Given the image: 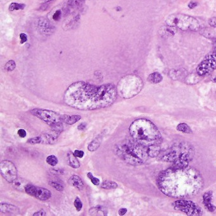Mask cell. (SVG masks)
I'll return each instance as SVG.
<instances>
[{"label": "cell", "instance_id": "obj_2", "mask_svg": "<svg viewBox=\"0 0 216 216\" xmlns=\"http://www.w3.org/2000/svg\"><path fill=\"white\" fill-rule=\"evenodd\" d=\"M157 185L168 197L183 198L198 194L203 186V178L193 167H171L162 171L157 179Z\"/></svg>", "mask_w": 216, "mask_h": 216}, {"label": "cell", "instance_id": "obj_7", "mask_svg": "<svg viewBox=\"0 0 216 216\" xmlns=\"http://www.w3.org/2000/svg\"><path fill=\"white\" fill-rule=\"evenodd\" d=\"M32 115L49 125L51 128L63 125L65 115H61L52 110L34 109L30 111Z\"/></svg>", "mask_w": 216, "mask_h": 216}, {"label": "cell", "instance_id": "obj_46", "mask_svg": "<svg viewBox=\"0 0 216 216\" xmlns=\"http://www.w3.org/2000/svg\"><path fill=\"white\" fill-rule=\"evenodd\" d=\"M176 1V0H173V1Z\"/></svg>", "mask_w": 216, "mask_h": 216}, {"label": "cell", "instance_id": "obj_24", "mask_svg": "<svg viewBox=\"0 0 216 216\" xmlns=\"http://www.w3.org/2000/svg\"><path fill=\"white\" fill-rule=\"evenodd\" d=\"M163 79L162 75L157 72H153L152 74L149 75L147 81L152 84H157L161 82Z\"/></svg>", "mask_w": 216, "mask_h": 216}, {"label": "cell", "instance_id": "obj_27", "mask_svg": "<svg viewBox=\"0 0 216 216\" xmlns=\"http://www.w3.org/2000/svg\"><path fill=\"white\" fill-rule=\"evenodd\" d=\"M177 130L183 133H187V134H191L193 132L191 129L189 127V125L185 123H181V124H178L177 126Z\"/></svg>", "mask_w": 216, "mask_h": 216}, {"label": "cell", "instance_id": "obj_18", "mask_svg": "<svg viewBox=\"0 0 216 216\" xmlns=\"http://www.w3.org/2000/svg\"><path fill=\"white\" fill-rule=\"evenodd\" d=\"M177 32V28L171 26H163L159 29V34L162 37H169L172 36Z\"/></svg>", "mask_w": 216, "mask_h": 216}, {"label": "cell", "instance_id": "obj_9", "mask_svg": "<svg viewBox=\"0 0 216 216\" xmlns=\"http://www.w3.org/2000/svg\"><path fill=\"white\" fill-rule=\"evenodd\" d=\"M0 173L7 182L11 183L17 178V169L14 163L10 160H5L0 163Z\"/></svg>", "mask_w": 216, "mask_h": 216}, {"label": "cell", "instance_id": "obj_28", "mask_svg": "<svg viewBox=\"0 0 216 216\" xmlns=\"http://www.w3.org/2000/svg\"><path fill=\"white\" fill-rule=\"evenodd\" d=\"M26 5L23 3H11L9 6V10L13 11L15 10H22L25 8Z\"/></svg>", "mask_w": 216, "mask_h": 216}, {"label": "cell", "instance_id": "obj_45", "mask_svg": "<svg viewBox=\"0 0 216 216\" xmlns=\"http://www.w3.org/2000/svg\"><path fill=\"white\" fill-rule=\"evenodd\" d=\"M212 81L214 82V83H216V77H214V79H212Z\"/></svg>", "mask_w": 216, "mask_h": 216}, {"label": "cell", "instance_id": "obj_4", "mask_svg": "<svg viewBox=\"0 0 216 216\" xmlns=\"http://www.w3.org/2000/svg\"><path fill=\"white\" fill-rule=\"evenodd\" d=\"M115 153L119 158L131 165H140L147 160V147L133 140H125L115 147Z\"/></svg>", "mask_w": 216, "mask_h": 216}, {"label": "cell", "instance_id": "obj_10", "mask_svg": "<svg viewBox=\"0 0 216 216\" xmlns=\"http://www.w3.org/2000/svg\"><path fill=\"white\" fill-rule=\"evenodd\" d=\"M216 69V55L215 54L207 56L197 69V73L201 77L205 76Z\"/></svg>", "mask_w": 216, "mask_h": 216}, {"label": "cell", "instance_id": "obj_38", "mask_svg": "<svg viewBox=\"0 0 216 216\" xmlns=\"http://www.w3.org/2000/svg\"><path fill=\"white\" fill-rule=\"evenodd\" d=\"M17 133H18V135L20 137V138H25L26 135H27V133H26V131L23 129H19L18 131V132H17Z\"/></svg>", "mask_w": 216, "mask_h": 216}, {"label": "cell", "instance_id": "obj_44", "mask_svg": "<svg viewBox=\"0 0 216 216\" xmlns=\"http://www.w3.org/2000/svg\"><path fill=\"white\" fill-rule=\"evenodd\" d=\"M214 54L216 55V41L215 42H214Z\"/></svg>", "mask_w": 216, "mask_h": 216}, {"label": "cell", "instance_id": "obj_1", "mask_svg": "<svg viewBox=\"0 0 216 216\" xmlns=\"http://www.w3.org/2000/svg\"><path fill=\"white\" fill-rule=\"evenodd\" d=\"M117 95V87L112 83L96 86L84 81H77L66 89L63 99L69 107L89 111L111 106Z\"/></svg>", "mask_w": 216, "mask_h": 216}, {"label": "cell", "instance_id": "obj_37", "mask_svg": "<svg viewBox=\"0 0 216 216\" xmlns=\"http://www.w3.org/2000/svg\"><path fill=\"white\" fill-rule=\"evenodd\" d=\"M209 24L212 27H216V17H212L209 20Z\"/></svg>", "mask_w": 216, "mask_h": 216}, {"label": "cell", "instance_id": "obj_41", "mask_svg": "<svg viewBox=\"0 0 216 216\" xmlns=\"http://www.w3.org/2000/svg\"><path fill=\"white\" fill-rule=\"evenodd\" d=\"M197 5H198V3L197 2L191 1L190 3H189L188 7H189V8H190V9H193V8L196 7Z\"/></svg>", "mask_w": 216, "mask_h": 216}, {"label": "cell", "instance_id": "obj_3", "mask_svg": "<svg viewBox=\"0 0 216 216\" xmlns=\"http://www.w3.org/2000/svg\"><path fill=\"white\" fill-rule=\"evenodd\" d=\"M129 131L132 138L145 147L153 144L160 145L161 141L162 135L160 131L148 119H139L133 121Z\"/></svg>", "mask_w": 216, "mask_h": 216}, {"label": "cell", "instance_id": "obj_30", "mask_svg": "<svg viewBox=\"0 0 216 216\" xmlns=\"http://www.w3.org/2000/svg\"><path fill=\"white\" fill-rule=\"evenodd\" d=\"M16 67V63L13 60H10L5 64V69L7 72H12Z\"/></svg>", "mask_w": 216, "mask_h": 216}, {"label": "cell", "instance_id": "obj_31", "mask_svg": "<svg viewBox=\"0 0 216 216\" xmlns=\"http://www.w3.org/2000/svg\"><path fill=\"white\" fill-rule=\"evenodd\" d=\"M87 177L89 178V179H90V181H91V183L94 185L98 186V185H100V179H99L98 178H97V177H95L94 176H93V174L91 173H90V172H89V173H87Z\"/></svg>", "mask_w": 216, "mask_h": 216}, {"label": "cell", "instance_id": "obj_8", "mask_svg": "<svg viewBox=\"0 0 216 216\" xmlns=\"http://www.w3.org/2000/svg\"><path fill=\"white\" fill-rule=\"evenodd\" d=\"M175 210L185 213L188 215H202L203 211L197 204L191 201L179 200L173 203Z\"/></svg>", "mask_w": 216, "mask_h": 216}, {"label": "cell", "instance_id": "obj_6", "mask_svg": "<svg viewBox=\"0 0 216 216\" xmlns=\"http://www.w3.org/2000/svg\"><path fill=\"white\" fill-rule=\"evenodd\" d=\"M166 24L182 31H197L200 29V24L194 17L181 13H174L168 16Z\"/></svg>", "mask_w": 216, "mask_h": 216}, {"label": "cell", "instance_id": "obj_19", "mask_svg": "<svg viewBox=\"0 0 216 216\" xmlns=\"http://www.w3.org/2000/svg\"><path fill=\"white\" fill-rule=\"evenodd\" d=\"M148 157L151 158L157 157L160 153V147L159 144H153L149 145L147 147Z\"/></svg>", "mask_w": 216, "mask_h": 216}, {"label": "cell", "instance_id": "obj_43", "mask_svg": "<svg viewBox=\"0 0 216 216\" xmlns=\"http://www.w3.org/2000/svg\"><path fill=\"white\" fill-rule=\"evenodd\" d=\"M53 1H54V0H41V1L43 3H48L51 2Z\"/></svg>", "mask_w": 216, "mask_h": 216}, {"label": "cell", "instance_id": "obj_16", "mask_svg": "<svg viewBox=\"0 0 216 216\" xmlns=\"http://www.w3.org/2000/svg\"><path fill=\"white\" fill-rule=\"evenodd\" d=\"M68 183L73 187L79 189V190H82L84 188L83 181L77 175H73L70 177L68 181Z\"/></svg>", "mask_w": 216, "mask_h": 216}, {"label": "cell", "instance_id": "obj_12", "mask_svg": "<svg viewBox=\"0 0 216 216\" xmlns=\"http://www.w3.org/2000/svg\"><path fill=\"white\" fill-rule=\"evenodd\" d=\"M60 134L56 131L52 130L50 132L43 133L41 135L34 137V138H29L27 143L31 145L35 144H46V145H52L56 142L58 136Z\"/></svg>", "mask_w": 216, "mask_h": 216}, {"label": "cell", "instance_id": "obj_21", "mask_svg": "<svg viewBox=\"0 0 216 216\" xmlns=\"http://www.w3.org/2000/svg\"><path fill=\"white\" fill-rule=\"evenodd\" d=\"M89 213L91 215H107V211L105 207L101 205H97L89 209Z\"/></svg>", "mask_w": 216, "mask_h": 216}, {"label": "cell", "instance_id": "obj_20", "mask_svg": "<svg viewBox=\"0 0 216 216\" xmlns=\"http://www.w3.org/2000/svg\"><path fill=\"white\" fill-rule=\"evenodd\" d=\"M102 138H103V136L101 134L99 136L96 137L93 141L90 143L87 146V149L89 151H95L98 150L99 147H100L102 141Z\"/></svg>", "mask_w": 216, "mask_h": 216}, {"label": "cell", "instance_id": "obj_17", "mask_svg": "<svg viewBox=\"0 0 216 216\" xmlns=\"http://www.w3.org/2000/svg\"><path fill=\"white\" fill-rule=\"evenodd\" d=\"M37 26H38V28L40 31L45 33L51 31V29L53 28V26L51 25L50 23L45 18L39 19L38 22H37Z\"/></svg>", "mask_w": 216, "mask_h": 216}, {"label": "cell", "instance_id": "obj_29", "mask_svg": "<svg viewBox=\"0 0 216 216\" xmlns=\"http://www.w3.org/2000/svg\"><path fill=\"white\" fill-rule=\"evenodd\" d=\"M46 162L49 165L54 167V166H56V165H57L58 160L57 159V157L54 155H49L46 157Z\"/></svg>", "mask_w": 216, "mask_h": 216}, {"label": "cell", "instance_id": "obj_32", "mask_svg": "<svg viewBox=\"0 0 216 216\" xmlns=\"http://www.w3.org/2000/svg\"><path fill=\"white\" fill-rule=\"evenodd\" d=\"M74 207H75V209H76L77 211L78 212L81 211L82 209H83V202H82V201L80 200V198L78 197L75 198L74 202Z\"/></svg>", "mask_w": 216, "mask_h": 216}, {"label": "cell", "instance_id": "obj_26", "mask_svg": "<svg viewBox=\"0 0 216 216\" xmlns=\"http://www.w3.org/2000/svg\"><path fill=\"white\" fill-rule=\"evenodd\" d=\"M118 187V185L115 182L112 181L106 180L101 183V188L106 189H115Z\"/></svg>", "mask_w": 216, "mask_h": 216}, {"label": "cell", "instance_id": "obj_11", "mask_svg": "<svg viewBox=\"0 0 216 216\" xmlns=\"http://www.w3.org/2000/svg\"><path fill=\"white\" fill-rule=\"evenodd\" d=\"M25 192L31 197L41 201H46L51 197V193L48 189L34 186L29 183L25 189Z\"/></svg>", "mask_w": 216, "mask_h": 216}, {"label": "cell", "instance_id": "obj_39", "mask_svg": "<svg viewBox=\"0 0 216 216\" xmlns=\"http://www.w3.org/2000/svg\"><path fill=\"white\" fill-rule=\"evenodd\" d=\"M46 215V212L44 210H40V211L35 212L33 214V216H45Z\"/></svg>", "mask_w": 216, "mask_h": 216}, {"label": "cell", "instance_id": "obj_13", "mask_svg": "<svg viewBox=\"0 0 216 216\" xmlns=\"http://www.w3.org/2000/svg\"><path fill=\"white\" fill-rule=\"evenodd\" d=\"M0 212L9 215H19L20 209L15 205L8 203H1L0 204Z\"/></svg>", "mask_w": 216, "mask_h": 216}, {"label": "cell", "instance_id": "obj_14", "mask_svg": "<svg viewBox=\"0 0 216 216\" xmlns=\"http://www.w3.org/2000/svg\"><path fill=\"white\" fill-rule=\"evenodd\" d=\"M212 191L206 192L203 195V205H205L206 209L208 210L209 212H213L215 211L216 207L212 203Z\"/></svg>", "mask_w": 216, "mask_h": 216}, {"label": "cell", "instance_id": "obj_36", "mask_svg": "<svg viewBox=\"0 0 216 216\" xmlns=\"http://www.w3.org/2000/svg\"><path fill=\"white\" fill-rule=\"evenodd\" d=\"M20 39L21 44H24L27 41V36L24 33H21L20 34Z\"/></svg>", "mask_w": 216, "mask_h": 216}, {"label": "cell", "instance_id": "obj_35", "mask_svg": "<svg viewBox=\"0 0 216 216\" xmlns=\"http://www.w3.org/2000/svg\"><path fill=\"white\" fill-rule=\"evenodd\" d=\"M74 153L77 157H78V158H81V159L83 158V157H84V152L83 151L79 150H75L74 151Z\"/></svg>", "mask_w": 216, "mask_h": 216}, {"label": "cell", "instance_id": "obj_34", "mask_svg": "<svg viewBox=\"0 0 216 216\" xmlns=\"http://www.w3.org/2000/svg\"><path fill=\"white\" fill-rule=\"evenodd\" d=\"M61 15H62V12H61V10H57L53 15V19L55 20V21H58L61 18Z\"/></svg>", "mask_w": 216, "mask_h": 216}, {"label": "cell", "instance_id": "obj_25", "mask_svg": "<svg viewBox=\"0 0 216 216\" xmlns=\"http://www.w3.org/2000/svg\"><path fill=\"white\" fill-rule=\"evenodd\" d=\"M81 119V116L79 115H65V119H64V122L68 125H73L75 123H76L78 121H79Z\"/></svg>", "mask_w": 216, "mask_h": 216}, {"label": "cell", "instance_id": "obj_22", "mask_svg": "<svg viewBox=\"0 0 216 216\" xmlns=\"http://www.w3.org/2000/svg\"><path fill=\"white\" fill-rule=\"evenodd\" d=\"M67 157L69 165L74 169H79L80 167V163L77 157L75 155L74 152L69 151L67 153Z\"/></svg>", "mask_w": 216, "mask_h": 216}, {"label": "cell", "instance_id": "obj_5", "mask_svg": "<svg viewBox=\"0 0 216 216\" xmlns=\"http://www.w3.org/2000/svg\"><path fill=\"white\" fill-rule=\"evenodd\" d=\"M143 87L141 77L135 74L125 75L121 79L117 86V94L121 98L130 99L138 95Z\"/></svg>", "mask_w": 216, "mask_h": 216}, {"label": "cell", "instance_id": "obj_15", "mask_svg": "<svg viewBox=\"0 0 216 216\" xmlns=\"http://www.w3.org/2000/svg\"><path fill=\"white\" fill-rule=\"evenodd\" d=\"M29 183H30L27 181V180L24 179V178L17 177L15 180H14L11 183V185H12V187L15 189L16 190L21 192H25V187Z\"/></svg>", "mask_w": 216, "mask_h": 216}, {"label": "cell", "instance_id": "obj_33", "mask_svg": "<svg viewBox=\"0 0 216 216\" xmlns=\"http://www.w3.org/2000/svg\"><path fill=\"white\" fill-rule=\"evenodd\" d=\"M201 77V76H200V75L197 73V75L194 74L193 77H191V75H189V76H188L187 78H186V81L189 84H192V83L194 84V83H196L198 81V80H196V79H198V77Z\"/></svg>", "mask_w": 216, "mask_h": 216}, {"label": "cell", "instance_id": "obj_40", "mask_svg": "<svg viewBox=\"0 0 216 216\" xmlns=\"http://www.w3.org/2000/svg\"><path fill=\"white\" fill-rule=\"evenodd\" d=\"M127 212V209L126 208H121L119 210V215H124Z\"/></svg>", "mask_w": 216, "mask_h": 216}, {"label": "cell", "instance_id": "obj_42", "mask_svg": "<svg viewBox=\"0 0 216 216\" xmlns=\"http://www.w3.org/2000/svg\"><path fill=\"white\" fill-rule=\"evenodd\" d=\"M86 128V124L84 123V122H83V123H81V124H79L78 125L77 127V129L79 130V131H84V129H85Z\"/></svg>", "mask_w": 216, "mask_h": 216}, {"label": "cell", "instance_id": "obj_23", "mask_svg": "<svg viewBox=\"0 0 216 216\" xmlns=\"http://www.w3.org/2000/svg\"><path fill=\"white\" fill-rule=\"evenodd\" d=\"M49 185L58 191H63L64 186L63 183L58 179H51L49 181Z\"/></svg>", "mask_w": 216, "mask_h": 216}]
</instances>
